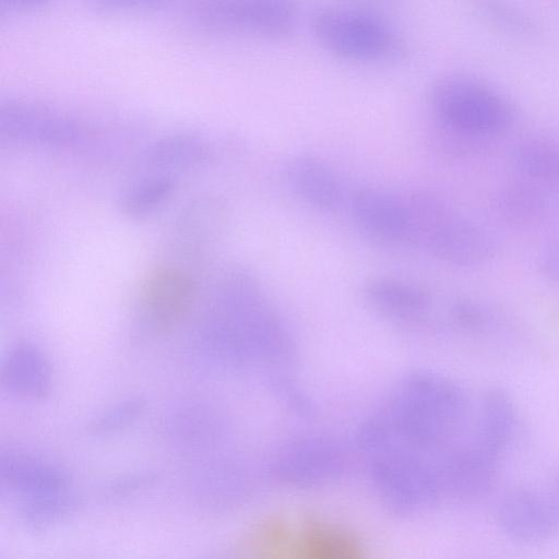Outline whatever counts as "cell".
I'll use <instances>...</instances> for the list:
<instances>
[{"mask_svg":"<svg viewBox=\"0 0 559 559\" xmlns=\"http://www.w3.org/2000/svg\"><path fill=\"white\" fill-rule=\"evenodd\" d=\"M193 341L194 356L201 362L236 366L253 354L282 350L288 336L255 276L237 269L225 275L216 302Z\"/></svg>","mask_w":559,"mask_h":559,"instance_id":"1","label":"cell"},{"mask_svg":"<svg viewBox=\"0 0 559 559\" xmlns=\"http://www.w3.org/2000/svg\"><path fill=\"white\" fill-rule=\"evenodd\" d=\"M408 239L437 260L460 267L480 266L498 253L495 236L481 224L462 214L444 199L419 192L406 201Z\"/></svg>","mask_w":559,"mask_h":559,"instance_id":"2","label":"cell"},{"mask_svg":"<svg viewBox=\"0 0 559 559\" xmlns=\"http://www.w3.org/2000/svg\"><path fill=\"white\" fill-rule=\"evenodd\" d=\"M430 106L443 131L487 143L515 121L514 107L503 94L462 74L438 80L430 91Z\"/></svg>","mask_w":559,"mask_h":559,"instance_id":"3","label":"cell"},{"mask_svg":"<svg viewBox=\"0 0 559 559\" xmlns=\"http://www.w3.org/2000/svg\"><path fill=\"white\" fill-rule=\"evenodd\" d=\"M311 31L328 53L353 63H389L401 60L406 52L397 31L380 15L362 9H320L312 17Z\"/></svg>","mask_w":559,"mask_h":559,"instance_id":"4","label":"cell"},{"mask_svg":"<svg viewBox=\"0 0 559 559\" xmlns=\"http://www.w3.org/2000/svg\"><path fill=\"white\" fill-rule=\"evenodd\" d=\"M0 475L2 487L19 499L20 513L33 527L57 522L76 504L67 472L34 453H2Z\"/></svg>","mask_w":559,"mask_h":559,"instance_id":"5","label":"cell"},{"mask_svg":"<svg viewBox=\"0 0 559 559\" xmlns=\"http://www.w3.org/2000/svg\"><path fill=\"white\" fill-rule=\"evenodd\" d=\"M195 14L206 27L265 39H285L298 21L295 0H198Z\"/></svg>","mask_w":559,"mask_h":559,"instance_id":"6","label":"cell"},{"mask_svg":"<svg viewBox=\"0 0 559 559\" xmlns=\"http://www.w3.org/2000/svg\"><path fill=\"white\" fill-rule=\"evenodd\" d=\"M496 521L509 539L540 544L559 533V500L532 488H514L499 500Z\"/></svg>","mask_w":559,"mask_h":559,"instance_id":"7","label":"cell"},{"mask_svg":"<svg viewBox=\"0 0 559 559\" xmlns=\"http://www.w3.org/2000/svg\"><path fill=\"white\" fill-rule=\"evenodd\" d=\"M0 132L15 142L58 147L70 146L83 135L80 123L68 115L25 100L1 103Z\"/></svg>","mask_w":559,"mask_h":559,"instance_id":"8","label":"cell"},{"mask_svg":"<svg viewBox=\"0 0 559 559\" xmlns=\"http://www.w3.org/2000/svg\"><path fill=\"white\" fill-rule=\"evenodd\" d=\"M195 298V283L188 273L173 265L157 266L142 285L144 319L157 332L169 331L189 316Z\"/></svg>","mask_w":559,"mask_h":559,"instance_id":"9","label":"cell"},{"mask_svg":"<svg viewBox=\"0 0 559 559\" xmlns=\"http://www.w3.org/2000/svg\"><path fill=\"white\" fill-rule=\"evenodd\" d=\"M350 210L357 227L371 239L395 243L408 239L409 218L404 200L372 189L354 192Z\"/></svg>","mask_w":559,"mask_h":559,"instance_id":"10","label":"cell"},{"mask_svg":"<svg viewBox=\"0 0 559 559\" xmlns=\"http://www.w3.org/2000/svg\"><path fill=\"white\" fill-rule=\"evenodd\" d=\"M501 460L474 440L450 453L441 474L443 486L464 499L483 498L495 486Z\"/></svg>","mask_w":559,"mask_h":559,"instance_id":"11","label":"cell"},{"mask_svg":"<svg viewBox=\"0 0 559 559\" xmlns=\"http://www.w3.org/2000/svg\"><path fill=\"white\" fill-rule=\"evenodd\" d=\"M495 215L516 229H534L545 224L551 214L548 190L519 177L499 186L491 198Z\"/></svg>","mask_w":559,"mask_h":559,"instance_id":"12","label":"cell"},{"mask_svg":"<svg viewBox=\"0 0 559 559\" xmlns=\"http://www.w3.org/2000/svg\"><path fill=\"white\" fill-rule=\"evenodd\" d=\"M292 192L307 205L331 211L341 200V186L332 167L320 157L299 154L292 156L284 169Z\"/></svg>","mask_w":559,"mask_h":559,"instance_id":"13","label":"cell"},{"mask_svg":"<svg viewBox=\"0 0 559 559\" xmlns=\"http://www.w3.org/2000/svg\"><path fill=\"white\" fill-rule=\"evenodd\" d=\"M2 386L19 397L38 400L51 389L52 371L46 355L27 343L14 345L1 367Z\"/></svg>","mask_w":559,"mask_h":559,"instance_id":"14","label":"cell"},{"mask_svg":"<svg viewBox=\"0 0 559 559\" xmlns=\"http://www.w3.org/2000/svg\"><path fill=\"white\" fill-rule=\"evenodd\" d=\"M476 428L475 440L503 459L519 430V414L511 396L498 388L485 391Z\"/></svg>","mask_w":559,"mask_h":559,"instance_id":"15","label":"cell"},{"mask_svg":"<svg viewBox=\"0 0 559 559\" xmlns=\"http://www.w3.org/2000/svg\"><path fill=\"white\" fill-rule=\"evenodd\" d=\"M512 160L523 177L546 190H559V142L547 136H528L516 143Z\"/></svg>","mask_w":559,"mask_h":559,"instance_id":"16","label":"cell"},{"mask_svg":"<svg viewBox=\"0 0 559 559\" xmlns=\"http://www.w3.org/2000/svg\"><path fill=\"white\" fill-rule=\"evenodd\" d=\"M364 294L376 310L397 319L420 316L429 304L428 296L421 289L393 277L369 280L364 287Z\"/></svg>","mask_w":559,"mask_h":559,"instance_id":"17","label":"cell"},{"mask_svg":"<svg viewBox=\"0 0 559 559\" xmlns=\"http://www.w3.org/2000/svg\"><path fill=\"white\" fill-rule=\"evenodd\" d=\"M288 544L289 550L306 559H346L356 556L358 546L345 532L332 525L309 523Z\"/></svg>","mask_w":559,"mask_h":559,"instance_id":"18","label":"cell"},{"mask_svg":"<svg viewBox=\"0 0 559 559\" xmlns=\"http://www.w3.org/2000/svg\"><path fill=\"white\" fill-rule=\"evenodd\" d=\"M474 15L487 25L518 38L538 35L536 23L506 0H464Z\"/></svg>","mask_w":559,"mask_h":559,"instance_id":"19","label":"cell"},{"mask_svg":"<svg viewBox=\"0 0 559 559\" xmlns=\"http://www.w3.org/2000/svg\"><path fill=\"white\" fill-rule=\"evenodd\" d=\"M207 145L197 136L174 134L152 144L147 160L159 168H187L204 163L209 158Z\"/></svg>","mask_w":559,"mask_h":559,"instance_id":"20","label":"cell"},{"mask_svg":"<svg viewBox=\"0 0 559 559\" xmlns=\"http://www.w3.org/2000/svg\"><path fill=\"white\" fill-rule=\"evenodd\" d=\"M175 182L170 177L158 175L132 183L119 200L121 212L135 219L153 214L171 198Z\"/></svg>","mask_w":559,"mask_h":559,"instance_id":"21","label":"cell"},{"mask_svg":"<svg viewBox=\"0 0 559 559\" xmlns=\"http://www.w3.org/2000/svg\"><path fill=\"white\" fill-rule=\"evenodd\" d=\"M449 312L453 324L471 333H488L499 324V318L491 308L473 299L455 300Z\"/></svg>","mask_w":559,"mask_h":559,"instance_id":"22","label":"cell"},{"mask_svg":"<svg viewBox=\"0 0 559 559\" xmlns=\"http://www.w3.org/2000/svg\"><path fill=\"white\" fill-rule=\"evenodd\" d=\"M144 404L131 399L104 411L94 419L93 428L97 432H112L130 425L143 412Z\"/></svg>","mask_w":559,"mask_h":559,"instance_id":"23","label":"cell"},{"mask_svg":"<svg viewBox=\"0 0 559 559\" xmlns=\"http://www.w3.org/2000/svg\"><path fill=\"white\" fill-rule=\"evenodd\" d=\"M537 266L545 278L559 285V237L550 240L540 249Z\"/></svg>","mask_w":559,"mask_h":559,"instance_id":"24","label":"cell"},{"mask_svg":"<svg viewBox=\"0 0 559 559\" xmlns=\"http://www.w3.org/2000/svg\"><path fill=\"white\" fill-rule=\"evenodd\" d=\"M98 7L109 10H150L163 5L167 0H93Z\"/></svg>","mask_w":559,"mask_h":559,"instance_id":"25","label":"cell"},{"mask_svg":"<svg viewBox=\"0 0 559 559\" xmlns=\"http://www.w3.org/2000/svg\"><path fill=\"white\" fill-rule=\"evenodd\" d=\"M1 8L8 10L36 9L46 4L49 0H0Z\"/></svg>","mask_w":559,"mask_h":559,"instance_id":"26","label":"cell"},{"mask_svg":"<svg viewBox=\"0 0 559 559\" xmlns=\"http://www.w3.org/2000/svg\"><path fill=\"white\" fill-rule=\"evenodd\" d=\"M555 497L559 500V476L555 481Z\"/></svg>","mask_w":559,"mask_h":559,"instance_id":"27","label":"cell"}]
</instances>
